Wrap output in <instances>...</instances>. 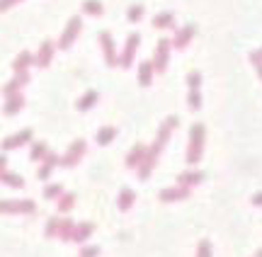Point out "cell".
<instances>
[{
	"label": "cell",
	"mask_w": 262,
	"mask_h": 257,
	"mask_svg": "<svg viewBox=\"0 0 262 257\" xmlns=\"http://www.w3.org/2000/svg\"><path fill=\"white\" fill-rule=\"evenodd\" d=\"M177 129V116H168L165 121H163V126H160V131H158V139L155 143L148 148V153H146V160L141 163V168H139V177L146 180L150 170L155 168V160H158V155H160V150L165 148V141H168V136H170V131Z\"/></svg>",
	"instance_id": "obj_1"
},
{
	"label": "cell",
	"mask_w": 262,
	"mask_h": 257,
	"mask_svg": "<svg viewBox=\"0 0 262 257\" xmlns=\"http://www.w3.org/2000/svg\"><path fill=\"white\" fill-rule=\"evenodd\" d=\"M204 124H194L189 129V146H187V165H197L202 160V153H204Z\"/></svg>",
	"instance_id": "obj_2"
},
{
	"label": "cell",
	"mask_w": 262,
	"mask_h": 257,
	"mask_svg": "<svg viewBox=\"0 0 262 257\" xmlns=\"http://www.w3.org/2000/svg\"><path fill=\"white\" fill-rule=\"evenodd\" d=\"M75 221H71V219H51L49 223H46V235L49 238H63V240H73V233H75Z\"/></svg>",
	"instance_id": "obj_3"
},
{
	"label": "cell",
	"mask_w": 262,
	"mask_h": 257,
	"mask_svg": "<svg viewBox=\"0 0 262 257\" xmlns=\"http://www.w3.org/2000/svg\"><path fill=\"white\" fill-rule=\"evenodd\" d=\"M80 29H83V20H80V17H71L68 25H66V32H63L61 39H58V49H68V46L75 41V37L80 34Z\"/></svg>",
	"instance_id": "obj_4"
},
{
	"label": "cell",
	"mask_w": 262,
	"mask_h": 257,
	"mask_svg": "<svg viewBox=\"0 0 262 257\" xmlns=\"http://www.w3.org/2000/svg\"><path fill=\"white\" fill-rule=\"evenodd\" d=\"M0 209H2V214H32L34 209H37V204L32 199H5L0 204Z\"/></svg>",
	"instance_id": "obj_5"
},
{
	"label": "cell",
	"mask_w": 262,
	"mask_h": 257,
	"mask_svg": "<svg viewBox=\"0 0 262 257\" xmlns=\"http://www.w3.org/2000/svg\"><path fill=\"white\" fill-rule=\"evenodd\" d=\"M85 148H87V146H85V141H83V139H78L75 143H71L68 153L61 158V165H63V168H73V165H75V163H78V160L85 155Z\"/></svg>",
	"instance_id": "obj_6"
},
{
	"label": "cell",
	"mask_w": 262,
	"mask_h": 257,
	"mask_svg": "<svg viewBox=\"0 0 262 257\" xmlns=\"http://www.w3.org/2000/svg\"><path fill=\"white\" fill-rule=\"evenodd\" d=\"M170 46H173V41H170V39H160V41H158L155 58H153L155 73H163V71L168 68V54H170Z\"/></svg>",
	"instance_id": "obj_7"
},
{
	"label": "cell",
	"mask_w": 262,
	"mask_h": 257,
	"mask_svg": "<svg viewBox=\"0 0 262 257\" xmlns=\"http://www.w3.org/2000/svg\"><path fill=\"white\" fill-rule=\"evenodd\" d=\"M100 44H102V51H105V61H107V66H116V63H121V58L116 56V51H114V39H112V34H110V32H100Z\"/></svg>",
	"instance_id": "obj_8"
},
{
	"label": "cell",
	"mask_w": 262,
	"mask_h": 257,
	"mask_svg": "<svg viewBox=\"0 0 262 257\" xmlns=\"http://www.w3.org/2000/svg\"><path fill=\"white\" fill-rule=\"evenodd\" d=\"M139 44H141V34H129V39H126V46H124V56H121V68H129L131 63H134V56H136V51H139Z\"/></svg>",
	"instance_id": "obj_9"
},
{
	"label": "cell",
	"mask_w": 262,
	"mask_h": 257,
	"mask_svg": "<svg viewBox=\"0 0 262 257\" xmlns=\"http://www.w3.org/2000/svg\"><path fill=\"white\" fill-rule=\"evenodd\" d=\"M146 153H148V148H146L144 143H136V146L129 150V155H126V168H129V170H134V168L139 170L141 163L146 160Z\"/></svg>",
	"instance_id": "obj_10"
},
{
	"label": "cell",
	"mask_w": 262,
	"mask_h": 257,
	"mask_svg": "<svg viewBox=\"0 0 262 257\" xmlns=\"http://www.w3.org/2000/svg\"><path fill=\"white\" fill-rule=\"evenodd\" d=\"M54 41H41V46H39V51H37V56H34V66H39V68H46L49 66V61L54 56Z\"/></svg>",
	"instance_id": "obj_11"
},
{
	"label": "cell",
	"mask_w": 262,
	"mask_h": 257,
	"mask_svg": "<svg viewBox=\"0 0 262 257\" xmlns=\"http://www.w3.org/2000/svg\"><path fill=\"white\" fill-rule=\"evenodd\" d=\"M27 141H32V129H22L20 134H15V136L5 139V143H2V148H5V153H7V150H15V148L25 146Z\"/></svg>",
	"instance_id": "obj_12"
},
{
	"label": "cell",
	"mask_w": 262,
	"mask_h": 257,
	"mask_svg": "<svg viewBox=\"0 0 262 257\" xmlns=\"http://www.w3.org/2000/svg\"><path fill=\"white\" fill-rule=\"evenodd\" d=\"M189 197V189L177 184V187H165L160 192V201H180V199H187Z\"/></svg>",
	"instance_id": "obj_13"
},
{
	"label": "cell",
	"mask_w": 262,
	"mask_h": 257,
	"mask_svg": "<svg viewBox=\"0 0 262 257\" xmlns=\"http://www.w3.org/2000/svg\"><path fill=\"white\" fill-rule=\"evenodd\" d=\"M202 180H204L202 172H199V170H192V168H189V170H185L182 175H180V177H177V184H182V187L192 189V187H197Z\"/></svg>",
	"instance_id": "obj_14"
},
{
	"label": "cell",
	"mask_w": 262,
	"mask_h": 257,
	"mask_svg": "<svg viewBox=\"0 0 262 257\" xmlns=\"http://www.w3.org/2000/svg\"><path fill=\"white\" fill-rule=\"evenodd\" d=\"M41 163H44V165L39 168V172H37V175H39V180H49L51 170H54L56 165H61V158H58L56 153H49V155H46V158H44Z\"/></svg>",
	"instance_id": "obj_15"
},
{
	"label": "cell",
	"mask_w": 262,
	"mask_h": 257,
	"mask_svg": "<svg viewBox=\"0 0 262 257\" xmlns=\"http://www.w3.org/2000/svg\"><path fill=\"white\" fill-rule=\"evenodd\" d=\"M29 80V73H20V75H15L7 85H5V90H2V95L5 97H12V95H20V87L25 85Z\"/></svg>",
	"instance_id": "obj_16"
},
{
	"label": "cell",
	"mask_w": 262,
	"mask_h": 257,
	"mask_svg": "<svg viewBox=\"0 0 262 257\" xmlns=\"http://www.w3.org/2000/svg\"><path fill=\"white\" fill-rule=\"evenodd\" d=\"M194 32H197V29L192 27V25H187V27H182V29H180V32H177V34H175V39H173V46H175V49H185V46H187V41H189V39L194 37Z\"/></svg>",
	"instance_id": "obj_17"
},
{
	"label": "cell",
	"mask_w": 262,
	"mask_h": 257,
	"mask_svg": "<svg viewBox=\"0 0 262 257\" xmlns=\"http://www.w3.org/2000/svg\"><path fill=\"white\" fill-rule=\"evenodd\" d=\"M153 71H155V66L150 63V61H144L141 66H139V83L144 87L150 85V80H153Z\"/></svg>",
	"instance_id": "obj_18"
},
{
	"label": "cell",
	"mask_w": 262,
	"mask_h": 257,
	"mask_svg": "<svg viewBox=\"0 0 262 257\" xmlns=\"http://www.w3.org/2000/svg\"><path fill=\"white\" fill-rule=\"evenodd\" d=\"M134 201H136V192H134V189L124 187V189L119 192V209H121V211H129V209L134 206Z\"/></svg>",
	"instance_id": "obj_19"
},
{
	"label": "cell",
	"mask_w": 262,
	"mask_h": 257,
	"mask_svg": "<svg viewBox=\"0 0 262 257\" xmlns=\"http://www.w3.org/2000/svg\"><path fill=\"white\" fill-rule=\"evenodd\" d=\"M97 100H100V92H97V90H87L85 95L78 100V110H80V112H87L90 107H95Z\"/></svg>",
	"instance_id": "obj_20"
},
{
	"label": "cell",
	"mask_w": 262,
	"mask_h": 257,
	"mask_svg": "<svg viewBox=\"0 0 262 257\" xmlns=\"http://www.w3.org/2000/svg\"><path fill=\"white\" fill-rule=\"evenodd\" d=\"M29 63H34V58H32V54H29V51H22L20 56L15 58V63H12V68H15V73L20 75V73H27Z\"/></svg>",
	"instance_id": "obj_21"
},
{
	"label": "cell",
	"mask_w": 262,
	"mask_h": 257,
	"mask_svg": "<svg viewBox=\"0 0 262 257\" xmlns=\"http://www.w3.org/2000/svg\"><path fill=\"white\" fill-rule=\"evenodd\" d=\"M22 105H25V97H22V95H12V97H7V105H5V114L12 116L15 112H20V110H22Z\"/></svg>",
	"instance_id": "obj_22"
},
{
	"label": "cell",
	"mask_w": 262,
	"mask_h": 257,
	"mask_svg": "<svg viewBox=\"0 0 262 257\" xmlns=\"http://www.w3.org/2000/svg\"><path fill=\"white\" fill-rule=\"evenodd\" d=\"M175 25V15L173 12H160V15H155L153 17V27L158 29H168Z\"/></svg>",
	"instance_id": "obj_23"
},
{
	"label": "cell",
	"mask_w": 262,
	"mask_h": 257,
	"mask_svg": "<svg viewBox=\"0 0 262 257\" xmlns=\"http://www.w3.org/2000/svg\"><path fill=\"white\" fill-rule=\"evenodd\" d=\"M46 155H49V146H46V143H44V141L32 143V153H29V158H32V160H37V163H39V160H44Z\"/></svg>",
	"instance_id": "obj_24"
},
{
	"label": "cell",
	"mask_w": 262,
	"mask_h": 257,
	"mask_svg": "<svg viewBox=\"0 0 262 257\" xmlns=\"http://www.w3.org/2000/svg\"><path fill=\"white\" fill-rule=\"evenodd\" d=\"M2 182H5L7 187H17V189H22V187H25V180H22L20 175H12L7 168H2Z\"/></svg>",
	"instance_id": "obj_25"
},
{
	"label": "cell",
	"mask_w": 262,
	"mask_h": 257,
	"mask_svg": "<svg viewBox=\"0 0 262 257\" xmlns=\"http://www.w3.org/2000/svg\"><path fill=\"white\" fill-rule=\"evenodd\" d=\"M95 230V226L92 223H78L75 226V233H73V243H83V240H87V235Z\"/></svg>",
	"instance_id": "obj_26"
},
{
	"label": "cell",
	"mask_w": 262,
	"mask_h": 257,
	"mask_svg": "<svg viewBox=\"0 0 262 257\" xmlns=\"http://www.w3.org/2000/svg\"><path fill=\"white\" fill-rule=\"evenodd\" d=\"M114 136H116L114 126H102V129L97 131V143H100V146H107L110 141H114Z\"/></svg>",
	"instance_id": "obj_27"
},
{
	"label": "cell",
	"mask_w": 262,
	"mask_h": 257,
	"mask_svg": "<svg viewBox=\"0 0 262 257\" xmlns=\"http://www.w3.org/2000/svg\"><path fill=\"white\" fill-rule=\"evenodd\" d=\"M73 206H75V194H63V197L58 199V204H56V209H58V211H63V214H66V211H71Z\"/></svg>",
	"instance_id": "obj_28"
},
{
	"label": "cell",
	"mask_w": 262,
	"mask_h": 257,
	"mask_svg": "<svg viewBox=\"0 0 262 257\" xmlns=\"http://www.w3.org/2000/svg\"><path fill=\"white\" fill-rule=\"evenodd\" d=\"M44 197H46V199H61V197H63V187H61V184H56V182H54V184H49V187H46V189H44Z\"/></svg>",
	"instance_id": "obj_29"
},
{
	"label": "cell",
	"mask_w": 262,
	"mask_h": 257,
	"mask_svg": "<svg viewBox=\"0 0 262 257\" xmlns=\"http://www.w3.org/2000/svg\"><path fill=\"white\" fill-rule=\"evenodd\" d=\"M83 10L87 15H102V2L100 0H85L83 2Z\"/></svg>",
	"instance_id": "obj_30"
},
{
	"label": "cell",
	"mask_w": 262,
	"mask_h": 257,
	"mask_svg": "<svg viewBox=\"0 0 262 257\" xmlns=\"http://www.w3.org/2000/svg\"><path fill=\"white\" fill-rule=\"evenodd\" d=\"M187 105H189V110H199V107H202V95H199V90H189Z\"/></svg>",
	"instance_id": "obj_31"
},
{
	"label": "cell",
	"mask_w": 262,
	"mask_h": 257,
	"mask_svg": "<svg viewBox=\"0 0 262 257\" xmlns=\"http://www.w3.org/2000/svg\"><path fill=\"white\" fill-rule=\"evenodd\" d=\"M187 85H189V90H199V85H202V73L199 71H192L187 75Z\"/></svg>",
	"instance_id": "obj_32"
},
{
	"label": "cell",
	"mask_w": 262,
	"mask_h": 257,
	"mask_svg": "<svg viewBox=\"0 0 262 257\" xmlns=\"http://www.w3.org/2000/svg\"><path fill=\"white\" fill-rule=\"evenodd\" d=\"M126 15H129V20H131V22H139V20L144 17V7H141V5H134V7H129V12H126Z\"/></svg>",
	"instance_id": "obj_33"
},
{
	"label": "cell",
	"mask_w": 262,
	"mask_h": 257,
	"mask_svg": "<svg viewBox=\"0 0 262 257\" xmlns=\"http://www.w3.org/2000/svg\"><path fill=\"white\" fill-rule=\"evenodd\" d=\"M250 61H253V66H255L258 75L262 78V51H255V54H250Z\"/></svg>",
	"instance_id": "obj_34"
},
{
	"label": "cell",
	"mask_w": 262,
	"mask_h": 257,
	"mask_svg": "<svg viewBox=\"0 0 262 257\" xmlns=\"http://www.w3.org/2000/svg\"><path fill=\"white\" fill-rule=\"evenodd\" d=\"M197 257H211V243H209V240H202V243H199Z\"/></svg>",
	"instance_id": "obj_35"
},
{
	"label": "cell",
	"mask_w": 262,
	"mask_h": 257,
	"mask_svg": "<svg viewBox=\"0 0 262 257\" xmlns=\"http://www.w3.org/2000/svg\"><path fill=\"white\" fill-rule=\"evenodd\" d=\"M97 255H100V248L97 245H85L80 250V257H97Z\"/></svg>",
	"instance_id": "obj_36"
},
{
	"label": "cell",
	"mask_w": 262,
	"mask_h": 257,
	"mask_svg": "<svg viewBox=\"0 0 262 257\" xmlns=\"http://www.w3.org/2000/svg\"><path fill=\"white\" fill-rule=\"evenodd\" d=\"M15 2H20V0H2V10H10Z\"/></svg>",
	"instance_id": "obj_37"
},
{
	"label": "cell",
	"mask_w": 262,
	"mask_h": 257,
	"mask_svg": "<svg viewBox=\"0 0 262 257\" xmlns=\"http://www.w3.org/2000/svg\"><path fill=\"white\" fill-rule=\"evenodd\" d=\"M253 204H255V206H262V192H258V194L253 197Z\"/></svg>",
	"instance_id": "obj_38"
},
{
	"label": "cell",
	"mask_w": 262,
	"mask_h": 257,
	"mask_svg": "<svg viewBox=\"0 0 262 257\" xmlns=\"http://www.w3.org/2000/svg\"><path fill=\"white\" fill-rule=\"evenodd\" d=\"M258 257H262V250H260V253H258Z\"/></svg>",
	"instance_id": "obj_39"
}]
</instances>
